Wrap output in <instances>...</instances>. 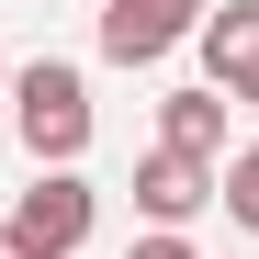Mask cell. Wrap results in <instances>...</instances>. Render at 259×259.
<instances>
[{
	"label": "cell",
	"instance_id": "cell-2",
	"mask_svg": "<svg viewBox=\"0 0 259 259\" xmlns=\"http://www.w3.org/2000/svg\"><path fill=\"white\" fill-rule=\"evenodd\" d=\"M0 226H12L34 259H79V248H91V226H102V192L79 181V169H34V192L0 214Z\"/></svg>",
	"mask_w": 259,
	"mask_h": 259
},
{
	"label": "cell",
	"instance_id": "cell-8",
	"mask_svg": "<svg viewBox=\"0 0 259 259\" xmlns=\"http://www.w3.org/2000/svg\"><path fill=\"white\" fill-rule=\"evenodd\" d=\"M124 259H203V248H192V237H169V226H147V237L124 248Z\"/></svg>",
	"mask_w": 259,
	"mask_h": 259
},
{
	"label": "cell",
	"instance_id": "cell-6",
	"mask_svg": "<svg viewBox=\"0 0 259 259\" xmlns=\"http://www.w3.org/2000/svg\"><path fill=\"white\" fill-rule=\"evenodd\" d=\"M192 46H203V68H214V91H237V68H259V0H214Z\"/></svg>",
	"mask_w": 259,
	"mask_h": 259
},
{
	"label": "cell",
	"instance_id": "cell-12",
	"mask_svg": "<svg viewBox=\"0 0 259 259\" xmlns=\"http://www.w3.org/2000/svg\"><path fill=\"white\" fill-rule=\"evenodd\" d=\"M203 12H214V0H203Z\"/></svg>",
	"mask_w": 259,
	"mask_h": 259
},
{
	"label": "cell",
	"instance_id": "cell-5",
	"mask_svg": "<svg viewBox=\"0 0 259 259\" xmlns=\"http://www.w3.org/2000/svg\"><path fill=\"white\" fill-rule=\"evenodd\" d=\"M158 147H169V158H214V169H226V91H214V79L169 91V102H158Z\"/></svg>",
	"mask_w": 259,
	"mask_h": 259
},
{
	"label": "cell",
	"instance_id": "cell-10",
	"mask_svg": "<svg viewBox=\"0 0 259 259\" xmlns=\"http://www.w3.org/2000/svg\"><path fill=\"white\" fill-rule=\"evenodd\" d=\"M0 259H34V248H23V237H12V226H0Z\"/></svg>",
	"mask_w": 259,
	"mask_h": 259
},
{
	"label": "cell",
	"instance_id": "cell-3",
	"mask_svg": "<svg viewBox=\"0 0 259 259\" xmlns=\"http://www.w3.org/2000/svg\"><path fill=\"white\" fill-rule=\"evenodd\" d=\"M203 34V0H102V57L113 68H158Z\"/></svg>",
	"mask_w": 259,
	"mask_h": 259
},
{
	"label": "cell",
	"instance_id": "cell-4",
	"mask_svg": "<svg viewBox=\"0 0 259 259\" xmlns=\"http://www.w3.org/2000/svg\"><path fill=\"white\" fill-rule=\"evenodd\" d=\"M203 203H214V158H169V147H147V158H136V214H147V226L181 237Z\"/></svg>",
	"mask_w": 259,
	"mask_h": 259
},
{
	"label": "cell",
	"instance_id": "cell-11",
	"mask_svg": "<svg viewBox=\"0 0 259 259\" xmlns=\"http://www.w3.org/2000/svg\"><path fill=\"white\" fill-rule=\"evenodd\" d=\"M0 113H12V68H0Z\"/></svg>",
	"mask_w": 259,
	"mask_h": 259
},
{
	"label": "cell",
	"instance_id": "cell-9",
	"mask_svg": "<svg viewBox=\"0 0 259 259\" xmlns=\"http://www.w3.org/2000/svg\"><path fill=\"white\" fill-rule=\"evenodd\" d=\"M226 102H248V113H259V68H237V91H226Z\"/></svg>",
	"mask_w": 259,
	"mask_h": 259
},
{
	"label": "cell",
	"instance_id": "cell-1",
	"mask_svg": "<svg viewBox=\"0 0 259 259\" xmlns=\"http://www.w3.org/2000/svg\"><path fill=\"white\" fill-rule=\"evenodd\" d=\"M12 136H23L34 169H79V147H91V79H79L68 57L12 68Z\"/></svg>",
	"mask_w": 259,
	"mask_h": 259
},
{
	"label": "cell",
	"instance_id": "cell-7",
	"mask_svg": "<svg viewBox=\"0 0 259 259\" xmlns=\"http://www.w3.org/2000/svg\"><path fill=\"white\" fill-rule=\"evenodd\" d=\"M214 203H226V214H237V226L259 237V136H248V147H237L226 169H214Z\"/></svg>",
	"mask_w": 259,
	"mask_h": 259
}]
</instances>
